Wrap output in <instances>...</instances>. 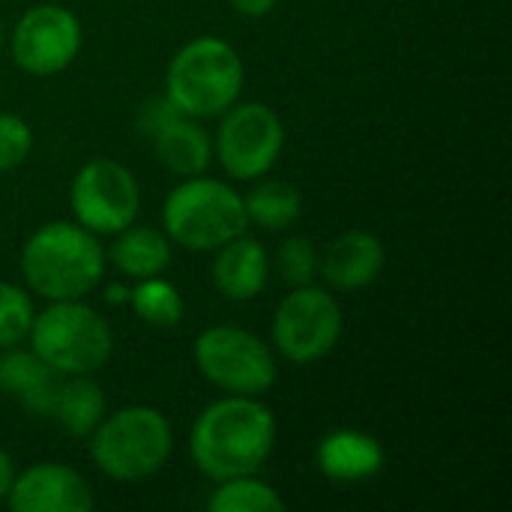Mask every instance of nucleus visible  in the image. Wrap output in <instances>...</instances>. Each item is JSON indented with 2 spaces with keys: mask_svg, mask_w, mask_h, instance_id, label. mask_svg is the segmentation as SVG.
<instances>
[{
  "mask_svg": "<svg viewBox=\"0 0 512 512\" xmlns=\"http://www.w3.org/2000/svg\"><path fill=\"white\" fill-rule=\"evenodd\" d=\"M129 303H132L135 315L150 327H177L183 321L180 291L159 276L138 279V285L129 291Z\"/></svg>",
  "mask_w": 512,
  "mask_h": 512,
  "instance_id": "22",
  "label": "nucleus"
},
{
  "mask_svg": "<svg viewBox=\"0 0 512 512\" xmlns=\"http://www.w3.org/2000/svg\"><path fill=\"white\" fill-rule=\"evenodd\" d=\"M6 504L12 512H90L93 492L78 471L42 462L12 480Z\"/></svg>",
  "mask_w": 512,
  "mask_h": 512,
  "instance_id": "12",
  "label": "nucleus"
},
{
  "mask_svg": "<svg viewBox=\"0 0 512 512\" xmlns=\"http://www.w3.org/2000/svg\"><path fill=\"white\" fill-rule=\"evenodd\" d=\"M174 117H180V111L162 96V99H153V102H147L144 105V111H141V117H138V126H141V132L147 135V138H153L162 126H168Z\"/></svg>",
  "mask_w": 512,
  "mask_h": 512,
  "instance_id": "26",
  "label": "nucleus"
},
{
  "mask_svg": "<svg viewBox=\"0 0 512 512\" xmlns=\"http://www.w3.org/2000/svg\"><path fill=\"white\" fill-rule=\"evenodd\" d=\"M69 204L81 228L93 234H117L135 222L141 192L126 165L114 159H93L75 174Z\"/></svg>",
  "mask_w": 512,
  "mask_h": 512,
  "instance_id": "10",
  "label": "nucleus"
},
{
  "mask_svg": "<svg viewBox=\"0 0 512 512\" xmlns=\"http://www.w3.org/2000/svg\"><path fill=\"white\" fill-rule=\"evenodd\" d=\"M195 366L219 390L231 396L267 393L276 381L270 345L243 327H210L195 339Z\"/></svg>",
  "mask_w": 512,
  "mask_h": 512,
  "instance_id": "7",
  "label": "nucleus"
},
{
  "mask_svg": "<svg viewBox=\"0 0 512 512\" xmlns=\"http://www.w3.org/2000/svg\"><path fill=\"white\" fill-rule=\"evenodd\" d=\"M105 270V252L93 231L78 222H48L24 243L21 273L45 300H78L90 294Z\"/></svg>",
  "mask_w": 512,
  "mask_h": 512,
  "instance_id": "2",
  "label": "nucleus"
},
{
  "mask_svg": "<svg viewBox=\"0 0 512 512\" xmlns=\"http://www.w3.org/2000/svg\"><path fill=\"white\" fill-rule=\"evenodd\" d=\"M279 273L282 279L291 285V288H300V285H312V276L318 270V252H315V243L306 240V237H291L279 246Z\"/></svg>",
  "mask_w": 512,
  "mask_h": 512,
  "instance_id": "24",
  "label": "nucleus"
},
{
  "mask_svg": "<svg viewBox=\"0 0 512 512\" xmlns=\"http://www.w3.org/2000/svg\"><path fill=\"white\" fill-rule=\"evenodd\" d=\"M171 447L174 441L165 414L147 405L120 408L117 414L102 417L90 432L93 465L117 483L153 477L168 462Z\"/></svg>",
  "mask_w": 512,
  "mask_h": 512,
  "instance_id": "4",
  "label": "nucleus"
},
{
  "mask_svg": "<svg viewBox=\"0 0 512 512\" xmlns=\"http://www.w3.org/2000/svg\"><path fill=\"white\" fill-rule=\"evenodd\" d=\"M81 51V21L75 12L45 3L21 15L12 30V57L30 75H57Z\"/></svg>",
  "mask_w": 512,
  "mask_h": 512,
  "instance_id": "11",
  "label": "nucleus"
},
{
  "mask_svg": "<svg viewBox=\"0 0 512 512\" xmlns=\"http://www.w3.org/2000/svg\"><path fill=\"white\" fill-rule=\"evenodd\" d=\"M0 390L18 396L30 411L48 414L57 384L54 372L33 351L6 348V354L0 357Z\"/></svg>",
  "mask_w": 512,
  "mask_h": 512,
  "instance_id": "18",
  "label": "nucleus"
},
{
  "mask_svg": "<svg viewBox=\"0 0 512 512\" xmlns=\"http://www.w3.org/2000/svg\"><path fill=\"white\" fill-rule=\"evenodd\" d=\"M210 512H285V501L276 489L255 480V474L222 480L207 501Z\"/></svg>",
  "mask_w": 512,
  "mask_h": 512,
  "instance_id": "21",
  "label": "nucleus"
},
{
  "mask_svg": "<svg viewBox=\"0 0 512 512\" xmlns=\"http://www.w3.org/2000/svg\"><path fill=\"white\" fill-rule=\"evenodd\" d=\"M267 279H270V258L258 240L240 234L225 246H219V255L213 261V285L225 300L234 303L252 300L267 288Z\"/></svg>",
  "mask_w": 512,
  "mask_h": 512,
  "instance_id": "14",
  "label": "nucleus"
},
{
  "mask_svg": "<svg viewBox=\"0 0 512 512\" xmlns=\"http://www.w3.org/2000/svg\"><path fill=\"white\" fill-rule=\"evenodd\" d=\"M33 147V132L18 114H0V171L18 168Z\"/></svg>",
  "mask_w": 512,
  "mask_h": 512,
  "instance_id": "25",
  "label": "nucleus"
},
{
  "mask_svg": "<svg viewBox=\"0 0 512 512\" xmlns=\"http://www.w3.org/2000/svg\"><path fill=\"white\" fill-rule=\"evenodd\" d=\"M222 114L225 117L213 144L222 168L234 180L264 177L276 165L285 144V126L279 114L264 102H234Z\"/></svg>",
  "mask_w": 512,
  "mask_h": 512,
  "instance_id": "9",
  "label": "nucleus"
},
{
  "mask_svg": "<svg viewBox=\"0 0 512 512\" xmlns=\"http://www.w3.org/2000/svg\"><path fill=\"white\" fill-rule=\"evenodd\" d=\"M162 225L174 243L192 252L219 249L246 234L249 216L243 198L222 180L186 177L174 186L162 207Z\"/></svg>",
  "mask_w": 512,
  "mask_h": 512,
  "instance_id": "5",
  "label": "nucleus"
},
{
  "mask_svg": "<svg viewBox=\"0 0 512 512\" xmlns=\"http://www.w3.org/2000/svg\"><path fill=\"white\" fill-rule=\"evenodd\" d=\"M111 264L132 279H150L159 276L171 264V243L162 231L138 225L117 231V240L108 249Z\"/></svg>",
  "mask_w": 512,
  "mask_h": 512,
  "instance_id": "17",
  "label": "nucleus"
},
{
  "mask_svg": "<svg viewBox=\"0 0 512 512\" xmlns=\"http://www.w3.org/2000/svg\"><path fill=\"white\" fill-rule=\"evenodd\" d=\"M342 324V306L333 294L300 285L276 306L273 345L291 363H315L336 348Z\"/></svg>",
  "mask_w": 512,
  "mask_h": 512,
  "instance_id": "8",
  "label": "nucleus"
},
{
  "mask_svg": "<svg viewBox=\"0 0 512 512\" xmlns=\"http://www.w3.org/2000/svg\"><path fill=\"white\" fill-rule=\"evenodd\" d=\"M27 339L30 351L54 375H93L114 348L105 318L78 300H54L45 312L33 315Z\"/></svg>",
  "mask_w": 512,
  "mask_h": 512,
  "instance_id": "6",
  "label": "nucleus"
},
{
  "mask_svg": "<svg viewBox=\"0 0 512 512\" xmlns=\"http://www.w3.org/2000/svg\"><path fill=\"white\" fill-rule=\"evenodd\" d=\"M276 3L279 0H231V6L246 18H264L267 12H273Z\"/></svg>",
  "mask_w": 512,
  "mask_h": 512,
  "instance_id": "27",
  "label": "nucleus"
},
{
  "mask_svg": "<svg viewBox=\"0 0 512 512\" xmlns=\"http://www.w3.org/2000/svg\"><path fill=\"white\" fill-rule=\"evenodd\" d=\"M12 480H15V468H12V459L6 450H0V501H6L9 489H12Z\"/></svg>",
  "mask_w": 512,
  "mask_h": 512,
  "instance_id": "28",
  "label": "nucleus"
},
{
  "mask_svg": "<svg viewBox=\"0 0 512 512\" xmlns=\"http://www.w3.org/2000/svg\"><path fill=\"white\" fill-rule=\"evenodd\" d=\"M0 48H3V24H0Z\"/></svg>",
  "mask_w": 512,
  "mask_h": 512,
  "instance_id": "30",
  "label": "nucleus"
},
{
  "mask_svg": "<svg viewBox=\"0 0 512 512\" xmlns=\"http://www.w3.org/2000/svg\"><path fill=\"white\" fill-rule=\"evenodd\" d=\"M246 216L270 231H282L288 228L300 210H303V195L297 186L285 183V180H261L246 198H243Z\"/></svg>",
  "mask_w": 512,
  "mask_h": 512,
  "instance_id": "20",
  "label": "nucleus"
},
{
  "mask_svg": "<svg viewBox=\"0 0 512 512\" xmlns=\"http://www.w3.org/2000/svg\"><path fill=\"white\" fill-rule=\"evenodd\" d=\"M243 90V60L225 39L186 42L165 72V99L192 120L228 111Z\"/></svg>",
  "mask_w": 512,
  "mask_h": 512,
  "instance_id": "3",
  "label": "nucleus"
},
{
  "mask_svg": "<svg viewBox=\"0 0 512 512\" xmlns=\"http://www.w3.org/2000/svg\"><path fill=\"white\" fill-rule=\"evenodd\" d=\"M156 159L177 177H198L207 171L213 159V141L210 135L192 120V117H174L168 126H162L153 138Z\"/></svg>",
  "mask_w": 512,
  "mask_h": 512,
  "instance_id": "16",
  "label": "nucleus"
},
{
  "mask_svg": "<svg viewBox=\"0 0 512 512\" xmlns=\"http://www.w3.org/2000/svg\"><path fill=\"white\" fill-rule=\"evenodd\" d=\"M384 447L357 429H336L318 444V471L333 483H363L381 474Z\"/></svg>",
  "mask_w": 512,
  "mask_h": 512,
  "instance_id": "15",
  "label": "nucleus"
},
{
  "mask_svg": "<svg viewBox=\"0 0 512 512\" xmlns=\"http://www.w3.org/2000/svg\"><path fill=\"white\" fill-rule=\"evenodd\" d=\"M123 300H129V288L111 285V288H108V303H123Z\"/></svg>",
  "mask_w": 512,
  "mask_h": 512,
  "instance_id": "29",
  "label": "nucleus"
},
{
  "mask_svg": "<svg viewBox=\"0 0 512 512\" xmlns=\"http://www.w3.org/2000/svg\"><path fill=\"white\" fill-rule=\"evenodd\" d=\"M384 261L387 255L375 234L345 231L327 246L321 258V273L339 291H360L381 276Z\"/></svg>",
  "mask_w": 512,
  "mask_h": 512,
  "instance_id": "13",
  "label": "nucleus"
},
{
  "mask_svg": "<svg viewBox=\"0 0 512 512\" xmlns=\"http://www.w3.org/2000/svg\"><path fill=\"white\" fill-rule=\"evenodd\" d=\"M276 444L273 411L252 396H225L201 411L189 435V453L201 474L222 483L255 474Z\"/></svg>",
  "mask_w": 512,
  "mask_h": 512,
  "instance_id": "1",
  "label": "nucleus"
},
{
  "mask_svg": "<svg viewBox=\"0 0 512 512\" xmlns=\"http://www.w3.org/2000/svg\"><path fill=\"white\" fill-rule=\"evenodd\" d=\"M48 414L63 426L66 435L90 438L105 414V396L87 375H69L66 384H57Z\"/></svg>",
  "mask_w": 512,
  "mask_h": 512,
  "instance_id": "19",
  "label": "nucleus"
},
{
  "mask_svg": "<svg viewBox=\"0 0 512 512\" xmlns=\"http://www.w3.org/2000/svg\"><path fill=\"white\" fill-rule=\"evenodd\" d=\"M33 324V303L18 285L0 282V351L15 348L27 339Z\"/></svg>",
  "mask_w": 512,
  "mask_h": 512,
  "instance_id": "23",
  "label": "nucleus"
}]
</instances>
